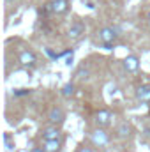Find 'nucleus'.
<instances>
[{"instance_id":"2eb2a0df","label":"nucleus","mask_w":150,"mask_h":152,"mask_svg":"<svg viewBox=\"0 0 150 152\" xmlns=\"http://www.w3.org/2000/svg\"><path fill=\"white\" fill-rule=\"evenodd\" d=\"M28 92H30V90H27V88H18L14 94H16V96H25V94H28Z\"/></svg>"},{"instance_id":"f257e3e1","label":"nucleus","mask_w":150,"mask_h":152,"mask_svg":"<svg viewBox=\"0 0 150 152\" xmlns=\"http://www.w3.org/2000/svg\"><path fill=\"white\" fill-rule=\"evenodd\" d=\"M48 120L51 122V126H60V124H64V120H66V112L60 108V106H53L51 110H50V113H48Z\"/></svg>"},{"instance_id":"f3484780","label":"nucleus","mask_w":150,"mask_h":152,"mask_svg":"<svg viewBox=\"0 0 150 152\" xmlns=\"http://www.w3.org/2000/svg\"><path fill=\"white\" fill-rule=\"evenodd\" d=\"M32 152H46V151H44V147H34Z\"/></svg>"},{"instance_id":"4468645a","label":"nucleus","mask_w":150,"mask_h":152,"mask_svg":"<svg viewBox=\"0 0 150 152\" xmlns=\"http://www.w3.org/2000/svg\"><path fill=\"white\" fill-rule=\"evenodd\" d=\"M78 76H79V78H87V76H88V69H85V67H81V69L78 71Z\"/></svg>"},{"instance_id":"20e7f679","label":"nucleus","mask_w":150,"mask_h":152,"mask_svg":"<svg viewBox=\"0 0 150 152\" xmlns=\"http://www.w3.org/2000/svg\"><path fill=\"white\" fill-rule=\"evenodd\" d=\"M117 36H118V34H117L113 28H110V27H104V28L99 30V41H101L104 46H106V44H111L113 41L117 39Z\"/></svg>"},{"instance_id":"6ab92c4d","label":"nucleus","mask_w":150,"mask_h":152,"mask_svg":"<svg viewBox=\"0 0 150 152\" xmlns=\"http://www.w3.org/2000/svg\"><path fill=\"white\" fill-rule=\"evenodd\" d=\"M149 20H150V14H149Z\"/></svg>"},{"instance_id":"423d86ee","label":"nucleus","mask_w":150,"mask_h":152,"mask_svg":"<svg viewBox=\"0 0 150 152\" xmlns=\"http://www.w3.org/2000/svg\"><path fill=\"white\" fill-rule=\"evenodd\" d=\"M48 4H50V9L53 14H64L69 9V0H51Z\"/></svg>"},{"instance_id":"f03ea898","label":"nucleus","mask_w":150,"mask_h":152,"mask_svg":"<svg viewBox=\"0 0 150 152\" xmlns=\"http://www.w3.org/2000/svg\"><path fill=\"white\" fill-rule=\"evenodd\" d=\"M90 140H92V143H94L95 147H104V145H108V142H110V138H108V133H106L104 129H99V127H97V129L92 133Z\"/></svg>"},{"instance_id":"7ed1b4c3","label":"nucleus","mask_w":150,"mask_h":152,"mask_svg":"<svg viewBox=\"0 0 150 152\" xmlns=\"http://www.w3.org/2000/svg\"><path fill=\"white\" fill-rule=\"evenodd\" d=\"M60 136H62V133H60V129L57 126H51V127L42 129V140L44 142H58Z\"/></svg>"},{"instance_id":"ddd939ff","label":"nucleus","mask_w":150,"mask_h":152,"mask_svg":"<svg viewBox=\"0 0 150 152\" xmlns=\"http://www.w3.org/2000/svg\"><path fill=\"white\" fill-rule=\"evenodd\" d=\"M60 94H62L64 97H67V99L73 97V96H74V85H73V83H66V85L60 88Z\"/></svg>"},{"instance_id":"f8f14e48","label":"nucleus","mask_w":150,"mask_h":152,"mask_svg":"<svg viewBox=\"0 0 150 152\" xmlns=\"http://www.w3.org/2000/svg\"><path fill=\"white\" fill-rule=\"evenodd\" d=\"M44 151L46 152H60V147H62V143H60V140L58 142H44Z\"/></svg>"},{"instance_id":"9b49d317","label":"nucleus","mask_w":150,"mask_h":152,"mask_svg":"<svg viewBox=\"0 0 150 152\" xmlns=\"http://www.w3.org/2000/svg\"><path fill=\"white\" fill-rule=\"evenodd\" d=\"M129 133H131V126H129L127 122H122V124L117 127V134H118V138H127Z\"/></svg>"},{"instance_id":"0eeeda50","label":"nucleus","mask_w":150,"mask_h":152,"mask_svg":"<svg viewBox=\"0 0 150 152\" xmlns=\"http://www.w3.org/2000/svg\"><path fill=\"white\" fill-rule=\"evenodd\" d=\"M111 112L110 110H99L97 113H95V124L99 126V127H106V126H110V122H111Z\"/></svg>"},{"instance_id":"9d476101","label":"nucleus","mask_w":150,"mask_h":152,"mask_svg":"<svg viewBox=\"0 0 150 152\" xmlns=\"http://www.w3.org/2000/svg\"><path fill=\"white\" fill-rule=\"evenodd\" d=\"M136 97H138L140 101H143V103L150 101V85H141V87H138Z\"/></svg>"},{"instance_id":"6e6552de","label":"nucleus","mask_w":150,"mask_h":152,"mask_svg":"<svg viewBox=\"0 0 150 152\" xmlns=\"http://www.w3.org/2000/svg\"><path fill=\"white\" fill-rule=\"evenodd\" d=\"M124 67H125L127 73H136L138 67H140V60H138V57H136V55H129V57H125V58H124Z\"/></svg>"},{"instance_id":"39448f33","label":"nucleus","mask_w":150,"mask_h":152,"mask_svg":"<svg viewBox=\"0 0 150 152\" xmlns=\"http://www.w3.org/2000/svg\"><path fill=\"white\" fill-rule=\"evenodd\" d=\"M18 60H20V64L21 66H25V67H30V66H34L36 64V53L32 51V50H23L21 53H20V57H18Z\"/></svg>"},{"instance_id":"dca6fc26","label":"nucleus","mask_w":150,"mask_h":152,"mask_svg":"<svg viewBox=\"0 0 150 152\" xmlns=\"http://www.w3.org/2000/svg\"><path fill=\"white\" fill-rule=\"evenodd\" d=\"M78 152H94V151H92L90 147H81V149H79Z\"/></svg>"},{"instance_id":"a211bd4d","label":"nucleus","mask_w":150,"mask_h":152,"mask_svg":"<svg viewBox=\"0 0 150 152\" xmlns=\"http://www.w3.org/2000/svg\"><path fill=\"white\" fill-rule=\"evenodd\" d=\"M5 2H14V0H5Z\"/></svg>"},{"instance_id":"1a4fd4ad","label":"nucleus","mask_w":150,"mask_h":152,"mask_svg":"<svg viewBox=\"0 0 150 152\" xmlns=\"http://www.w3.org/2000/svg\"><path fill=\"white\" fill-rule=\"evenodd\" d=\"M83 32H85V27H83V23H79V21H76V23H73V25L69 27V37L71 39L81 37Z\"/></svg>"}]
</instances>
